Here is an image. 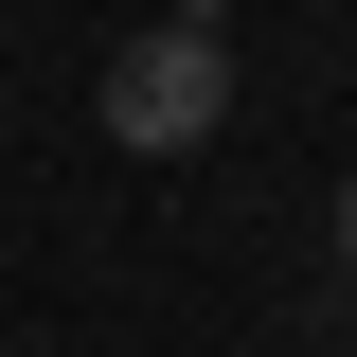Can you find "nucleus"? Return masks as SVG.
Returning a JSON list of instances; mask_svg holds the SVG:
<instances>
[{
	"label": "nucleus",
	"instance_id": "nucleus-1",
	"mask_svg": "<svg viewBox=\"0 0 357 357\" xmlns=\"http://www.w3.org/2000/svg\"><path fill=\"white\" fill-rule=\"evenodd\" d=\"M215 107H232V54H215V18H178V36H143L126 72H107V143H143V161L215 143Z\"/></svg>",
	"mask_w": 357,
	"mask_h": 357
},
{
	"label": "nucleus",
	"instance_id": "nucleus-2",
	"mask_svg": "<svg viewBox=\"0 0 357 357\" xmlns=\"http://www.w3.org/2000/svg\"><path fill=\"white\" fill-rule=\"evenodd\" d=\"M340 250H357V197H340Z\"/></svg>",
	"mask_w": 357,
	"mask_h": 357
},
{
	"label": "nucleus",
	"instance_id": "nucleus-3",
	"mask_svg": "<svg viewBox=\"0 0 357 357\" xmlns=\"http://www.w3.org/2000/svg\"><path fill=\"white\" fill-rule=\"evenodd\" d=\"M178 18H215V0H178Z\"/></svg>",
	"mask_w": 357,
	"mask_h": 357
}]
</instances>
